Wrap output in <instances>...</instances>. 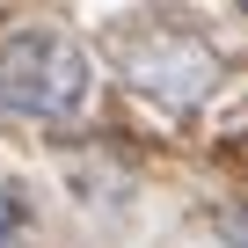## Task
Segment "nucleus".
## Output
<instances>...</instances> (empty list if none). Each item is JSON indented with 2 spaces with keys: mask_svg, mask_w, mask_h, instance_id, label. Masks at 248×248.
<instances>
[{
  "mask_svg": "<svg viewBox=\"0 0 248 248\" xmlns=\"http://www.w3.org/2000/svg\"><path fill=\"white\" fill-rule=\"evenodd\" d=\"M117 73H124V88H139L161 109H197L219 88V51L175 22H146L117 44Z\"/></svg>",
  "mask_w": 248,
  "mask_h": 248,
  "instance_id": "nucleus-2",
  "label": "nucleus"
},
{
  "mask_svg": "<svg viewBox=\"0 0 248 248\" xmlns=\"http://www.w3.org/2000/svg\"><path fill=\"white\" fill-rule=\"evenodd\" d=\"M95 88V66L88 51L66 37V30H15L0 37V102H8L15 117H37V124H59L88 102Z\"/></svg>",
  "mask_w": 248,
  "mask_h": 248,
  "instance_id": "nucleus-1",
  "label": "nucleus"
}]
</instances>
